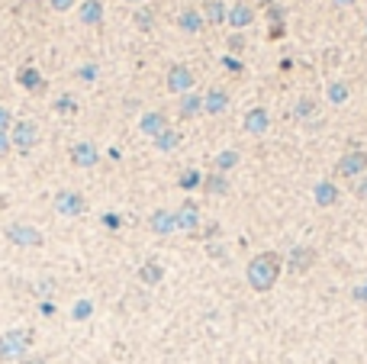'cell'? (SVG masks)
<instances>
[{"instance_id":"obj_1","label":"cell","mask_w":367,"mask_h":364,"mask_svg":"<svg viewBox=\"0 0 367 364\" xmlns=\"http://www.w3.org/2000/svg\"><path fill=\"white\" fill-rule=\"evenodd\" d=\"M280 271H284V258L277 252H261L248 261L245 280H248V287L255 290V294H267V290H274V284L280 280Z\"/></svg>"},{"instance_id":"obj_2","label":"cell","mask_w":367,"mask_h":364,"mask_svg":"<svg viewBox=\"0 0 367 364\" xmlns=\"http://www.w3.org/2000/svg\"><path fill=\"white\" fill-rule=\"evenodd\" d=\"M36 342L33 329H10L0 335V364L3 361H23Z\"/></svg>"},{"instance_id":"obj_3","label":"cell","mask_w":367,"mask_h":364,"mask_svg":"<svg viewBox=\"0 0 367 364\" xmlns=\"http://www.w3.org/2000/svg\"><path fill=\"white\" fill-rule=\"evenodd\" d=\"M10 142H13V149L20 155H29L39 145V126H36L33 119H17L13 129H10Z\"/></svg>"},{"instance_id":"obj_4","label":"cell","mask_w":367,"mask_h":364,"mask_svg":"<svg viewBox=\"0 0 367 364\" xmlns=\"http://www.w3.org/2000/svg\"><path fill=\"white\" fill-rule=\"evenodd\" d=\"M3 236H7V242H13V245H20V248H39L42 242H45L39 229L29 226V222H10V226L3 229Z\"/></svg>"},{"instance_id":"obj_5","label":"cell","mask_w":367,"mask_h":364,"mask_svg":"<svg viewBox=\"0 0 367 364\" xmlns=\"http://www.w3.org/2000/svg\"><path fill=\"white\" fill-rule=\"evenodd\" d=\"M193 84H197V77H193V71L187 68V65H171L167 68V75H165V87L171 93H177V97H184V93H190L193 91Z\"/></svg>"},{"instance_id":"obj_6","label":"cell","mask_w":367,"mask_h":364,"mask_svg":"<svg viewBox=\"0 0 367 364\" xmlns=\"http://www.w3.org/2000/svg\"><path fill=\"white\" fill-rule=\"evenodd\" d=\"M335 171H338V178H361L367 171V152L364 149H348V152L338 158Z\"/></svg>"},{"instance_id":"obj_7","label":"cell","mask_w":367,"mask_h":364,"mask_svg":"<svg viewBox=\"0 0 367 364\" xmlns=\"http://www.w3.org/2000/svg\"><path fill=\"white\" fill-rule=\"evenodd\" d=\"M52 206H55V213H61V216H81V213L87 210V200H84L77 190H59L55 200H52Z\"/></svg>"},{"instance_id":"obj_8","label":"cell","mask_w":367,"mask_h":364,"mask_svg":"<svg viewBox=\"0 0 367 364\" xmlns=\"http://www.w3.org/2000/svg\"><path fill=\"white\" fill-rule=\"evenodd\" d=\"M316 248L313 245H297L290 248V255H287V271L290 274H306L313 264H316Z\"/></svg>"},{"instance_id":"obj_9","label":"cell","mask_w":367,"mask_h":364,"mask_svg":"<svg viewBox=\"0 0 367 364\" xmlns=\"http://www.w3.org/2000/svg\"><path fill=\"white\" fill-rule=\"evenodd\" d=\"M174 222L181 232H197V226H200V206L193 204V200H184L174 210Z\"/></svg>"},{"instance_id":"obj_10","label":"cell","mask_w":367,"mask_h":364,"mask_svg":"<svg viewBox=\"0 0 367 364\" xmlns=\"http://www.w3.org/2000/svg\"><path fill=\"white\" fill-rule=\"evenodd\" d=\"M242 126H245L248 136H264L267 129H271V113H267L264 107H251V110L245 113Z\"/></svg>"},{"instance_id":"obj_11","label":"cell","mask_w":367,"mask_h":364,"mask_svg":"<svg viewBox=\"0 0 367 364\" xmlns=\"http://www.w3.org/2000/svg\"><path fill=\"white\" fill-rule=\"evenodd\" d=\"M100 161V152H97V145L93 142H77V145H71V165H77V168H93Z\"/></svg>"},{"instance_id":"obj_12","label":"cell","mask_w":367,"mask_h":364,"mask_svg":"<svg viewBox=\"0 0 367 364\" xmlns=\"http://www.w3.org/2000/svg\"><path fill=\"white\" fill-rule=\"evenodd\" d=\"M139 129H142L149 139H158L167 129V116L161 110H149V113H142V119H139Z\"/></svg>"},{"instance_id":"obj_13","label":"cell","mask_w":367,"mask_h":364,"mask_svg":"<svg viewBox=\"0 0 367 364\" xmlns=\"http://www.w3.org/2000/svg\"><path fill=\"white\" fill-rule=\"evenodd\" d=\"M229 110V93L223 87H209V93H203V113L209 116H219V113Z\"/></svg>"},{"instance_id":"obj_14","label":"cell","mask_w":367,"mask_h":364,"mask_svg":"<svg viewBox=\"0 0 367 364\" xmlns=\"http://www.w3.org/2000/svg\"><path fill=\"white\" fill-rule=\"evenodd\" d=\"M17 84L26 87V91H33V93H42V91H45V77L39 75V68L23 65V68H17Z\"/></svg>"},{"instance_id":"obj_15","label":"cell","mask_w":367,"mask_h":364,"mask_svg":"<svg viewBox=\"0 0 367 364\" xmlns=\"http://www.w3.org/2000/svg\"><path fill=\"white\" fill-rule=\"evenodd\" d=\"M313 200H316V206H322V210L335 206L338 204V184H332V181H319V184L313 187Z\"/></svg>"},{"instance_id":"obj_16","label":"cell","mask_w":367,"mask_h":364,"mask_svg":"<svg viewBox=\"0 0 367 364\" xmlns=\"http://www.w3.org/2000/svg\"><path fill=\"white\" fill-rule=\"evenodd\" d=\"M149 229H151V232H158V236H171V232H177L174 213H171V210H155L149 216Z\"/></svg>"},{"instance_id":"obj_17","label":"cell","mask_w":367,"mask_h":364,"mask_svg":"<svg viewBox=\"0 0 367 364\" xmlns=\"http://www.w3.org/2000/svg\"><path fill=\"white\" fill-rule=\"evenodd\" d=\"M177 113H181V119H197L203 113V93H197V91L184 93L181 103H177Z\"/></svg>"},{"instance_id":"obj_18","label":"cell","mask_w":367,"mask_h":364,"mask_svg":"<svg viewBox=\"0 0 367 364\" xmlns=\"http://www.w3.org/2000/svg\"><path fill=\"white\" fill-rule=\"evenodd\" d=\"M103 3L100 0H84L81 10H77V17H81V26H100L103 23Z\"/></svg>"},{"instance_id":"obj_19","label":"cell","mask_w":367,"mask_h":364,"mask_svg":"<svg viewBox=\"0 0 367 364\" xmlns=\"http://www.w3.org/2000/svg\"><path fill=\"white\" fill-rule=\"evenodd\" d=\"M225 23L232 26V29H245V26L255 23V10L248 7V3H235L232 10H229V17H225Z\"/></svg>"},{"instance_id":"obj_20","label":"cell","mask_w":367,"mask_h":364,"mask_svg":"<svg viewBox=\"0 0 367 364\" xmlns=\"http://www.w3.org/2000/svg\"><path fill=\"white\" fill-rule=\"evenodd\" d=\"M203 190H207V194H213V197H225L229 194V190H232V184H229V178H225V174H219V171H209L207 178H203Z\"/></svg>"},{"instance_id":"obj_21","label":"cell","mask_w":367,"mask_h":364,"mask_svg":"<svg viewBox=\"0 0 367 364\" xmlns=\"http://www.w3.org/2000/svg\"><path fill=\"white\" fill-rule=\"evenodd\" d=\"M139 280H142V284H149V287H155V284H161V280H165V268H161L158 258H149V261L139 268Z\"/></svg>"},{"instance_id":"obj_22","label":"cell","mask_w":367,"mask_h":364,"mask_svg":"<svg viewBox=\"0 0 367 364\" xmlns=\"http://www.w3.org/2000/svg\"><path fill=\"white\" fill-rule=\"evenodd\" d=\"M203 23H207V20L200 17V10H184L181 17H177V26H181L187 36H197L203 29Z\"/></svg>"},{"instance_id":"obj_23","label":"cell","mask_w":367,"mask_h":364,"mask_svg":"<svg viewBox=\"0 0 367 364\" xmlns=\"http://www.w3.org/2000/svg\"><path fill=\"white\" fill-rule=\"evenodd\" d=\"M207 17L203 20H209V26H219V23H225V17H229V7H225L223 0H207Z\"/></svg>"},{"instance_id":"obj_24","label":"cell","mask_w":367,"mask_h":364,"mask_svg":"<svg viewBox=\"0 0 367 364\" xmlns=\"http://www.w3.org/2000/svg\"><path fill=\"white\" fill-rule=\"evenodd\" d=\"M133 23H135L139 33H151V26H155V10H151V7L133 10Z\"/></svg>"},{"instance_id":"obj_25","label":"cell","mask_w":367,"mask_h":364,"mask_svg":"<svg viewBox=\"0 0 367 364\" xmlns=\"http://www.w3.org/2000/svg\"><path fill=\"white\" fill-rule=\"evenodd\" d=\"M235 165H239V152H235V149H225V152H219L216 158H213V168H216L219 174H229Z\"/></svg>"},{"instance_id":"obj_26","label":"cell","mask_w":367,"mask_h":364,"mask_svg":"<svg viewBox=\"0 0 367 364\" xmlns=\"http://www.w3.org/2000/svg\"><path fill=\"white\" fill-rule=\"evenodd\" d=\"M316 113H319V103L313 100V97H300L297 107H293V116H297V119H313Z\"/></svg>"},{"instance_id":"obj_27","label":"cell","mask_w":367,"mask_h":364,"mask_svg":"<svg viewBox=\"0 0 367 364\" xmlns=\"http://www.w3.org/2000/svg\"><path fill=\"white\" fill-rule=\"evenodd\" d=\"M177 142H181V136H177L174 129L167 126L165 132H161V136L155 139V149H158V152H174V149H177Z\"/></svg>"},{"instance_id":"obj_28","label":"cell","mask_w":367,"mask_h":364,"mask_svg":"<svg viewBox=\"0 0 367 364\" xmlns=\"http://www.w3.org/2000/svg\"><path fill=\"white\" fill-rule=\"evenodd\" d=\"M329 100H332V103H345V100H348V84H345V81L329 84Z\"/></svg>"},{"instance_id":"obj_29","label":"cell","mask_w":367,"mask_h":364,"mask_svg":"<svg viewBox=\"0 0 367 364\" xmlns=\"http://www.w3.org/2000/svg\"><path fill=\"white\" fill-rule=\"evenodd\" d=\"M77 110V103H75V97H59V100H55V113H65V116H71V113Z\"/></svg>"},{"instance_id":"obj_30","label":"cell","mask_w":367,"mask_h":364,"mask_svg":"<svg viewBox=\"0 0 367 364\" xmlns=\"http://www.w3.org/2000/svg\"><path fill=\"white\" fill-rule=\"evenodd\" d=\"M351 194L358 197V200H367V174L354 178V184H351Z\"/></svg>"},{"instance_id":"obj_31","label":"cell","mask_w":367,"mask_h":364,"mask_svg":"<svg viewBox=\"0 0 367 364\" xmlns=\"http://www.w3.org/2000/svg\"><path fill=\"white\" fill-rule=\"evenodd\" d=\"M13 123H17V119H13V113H10L7 107H0V132H10V129H13Z\"/></svg>"},{"instance_id":"obj_32","label":"cell","mask_w":367,"mask_h":364,"mask_svg":"<svg viewBox=\"0 0 367 364\" xmlns=\"http://www.w3.org/2000/svg\"><path fill=\"white\" fill-rule=\"evenodd\" d=\"M197 184H203V178L197 174V171H187V174H181V187H187V190H190V187H197Z\"/></svg>"},{"instance_id":"obj_33","label":"cell","mask_w":367,"mask_h":364,"mask_svg":"<svg viewBox=\"0 0 367 364\" xmlns=\"http://www.w3.org/2000/svg\"><path fill=\"white\" fill-rule=\"evenodd\" d=\"M77 0H49V7L55 10V13H68V10H75Z\"/></svg>"},{"instance_id":"obj_34","label":"cell","mask_w":367,"mask_h":364,"mask_svg":"<svg viewBox=\"0 0 367 364\" xmlns=\"http://www.w3.org/2000/svg\"><path fill=\"white\" fill-rule=\"evenodd\" d=\"M351 296H354L358 303H367V278L361 280V284H358V287H354V290H351Z\"/></svg>"},{"instance_id":"obj_35","label":"cell","mask_w":367,"mask_h":364,"mask_svg":"<svg viewBox=\"0 0 367 364\" xmlns=\"http://www.w3.org/2000/svg\"><path fill=\"white\" fill-rule=\"evenodd\" d=\"M10 149H13V142H10V132H0V158H7Z\"/></svg>"},{"instance_id":"obj_36","label":"cell","mask_w":367,"mask_h":364,"mask_svg":"<svg viewBox=\"0 0 367 364\" xmlns=\"http://www.w3.org/2000/svg\"><path fill=\"white\" fill-rule=\"evenodd\" d=\"M17 364H52V361L45 355H26L23 361H17Z\"/></svg>"},{"instance_id":"obj_37","label":"cell","mask_w":367,"mask_h":364,"mask_svg":"<svg viewBox=\"0 0 367 364\" xmlns=\"http://www.w3.org/2000/svg\"><path fill=\"white\" fill-rule=\"evenodd\" d=\"M91 316V303H77L75 306V319H87Z\"/></svg>"},{"instance_id":"obj_38","label":"cell","mask_w":367,"mask_h":364,"mask_svg":"<svg viewBox=\"0 0 367 364\" xmlns=\"http://www.w3.org/2000/svg\"><path fill=\"white\" fill-rule=\"evenodd\" d=\"M229 49H232V52H242V49H245V39H242V36H229Z\"/></svg>"},{"instance_id":"obj_39","label":"cell","mask_w":367,"mask_h":364,"mask_svg":"<svg viewBox=\"0 0 367 364\" xmlns=\"http://www.w3.org/2000/svg\"><path fill=\"white\" fill-rule=\"evenodd\" d=\"M223 61H225V68H229V71H242V65H239V61H235L232 55H225Z\"/></svg>"},{"instance_id":"obj_40","label":"cell","mask_w":367,"mask_h":364,"mask_svg":"<svg viewBox=\"0 0 367 364\" xmlns=\"http://www.w3.org/2000/svg\"><path fill=\"white\" fill-rule=\"evenodd\" d=\"M335 7H351V3H354V0H332Z\"/></svg>"},{"instance_id":"obj_41","label":"cell","mask_w":367,"mask_h":364,"mask_svg":"<svg viewBox=\"0 0 367 364\" xmlns=\"http://www.w3.org/2000/svg\"><path fill=\"white\" fill-rule=\"evenodd\" d=\"M258 3H267V7H274V0H258Z\"/></svg>"},{"instance_id":"obj_42","label":"cell","mask_w":367,"mask_h":364,"mask_svg":"<svg viewBox=\"0 0 367 364\" xmlns=\"http://www.w3.org/2000/svg\"><path fill=\"white\" fill-rule=\"evenodd\" d=\"M126 3H142V0H126Z\"/></svg>"},{"instance_id":"obj_43","label":"cell","mask_w":367,"mask_h":364,"mask_svg":"<svg viewBox=\"0 0 367 364\" xmlns=\"http://www.w3.org/2000/svg\"><path fill=\"white\" fill-rule=\"evenodd\" d=\"M29 3H36V0H29Z\"/></svg>"}]
</instances>
